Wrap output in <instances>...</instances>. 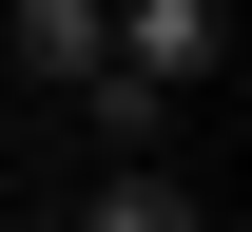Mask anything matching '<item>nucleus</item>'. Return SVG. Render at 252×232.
I'll list each match as a JSON object with an SVG mask.
<instances>
[{
    "label": "nucleus",
    "instance_id": "2",
    "mask_svg": "<svg viewBox=\"0 0 252 232\" xmlns=\"http://www.w3.org/2000/svg\"><path fill=\"white\" fill-rule=\"evenodd\" d=\"M0 39H20V77H39V97H78V77L117 58V0H0Z\"/></svg>",
    "mask_w": 252,
    "mask_h": 232
},
{
    "label": "nucleus",
    "instance_id": "3",
    "mask_svg": "<svg viewBox=\"0 0 252 232\" xmlns=\"http://www.w3.org/2000/svg\"><path fill=\"white\" fill-rule=\"evenodd\" d=\"M59 232H214V194H194V174H156V155H117V174H97Z\"/></svg>",
    "mask_w": 252,
    "mask_h": 232
},
{
    "label": "nucleus",
    "instance_id": "1",
    "mask_svg": "<svg viewBox=\"0 0 252 232\" xmlns=\"http://www.w3.org/2000/svg\"><path fill=\"white\" fill-rule=\"evenodd\" d=\"M214 58H233V0H117V58L78 77V116L117 135V155H156V116L214 97Z\"/></svg>",
    "mask_w": 252,
    "mask_h": 232
},
{
    "label": "nucleus",
    "instance_id": "4",
    "mask_svg": "<svg viewBox=\"0 0 252 232\" xmlns=\"http://www.w3.org/2000/svg\"><path fill=\"white\" fill-rule=\"evenodd\" d=\"M0 213H20V155H0Z\"/></svg>",
    "mask_w": 252,
    "mask_h": 232
}]
</instances>
